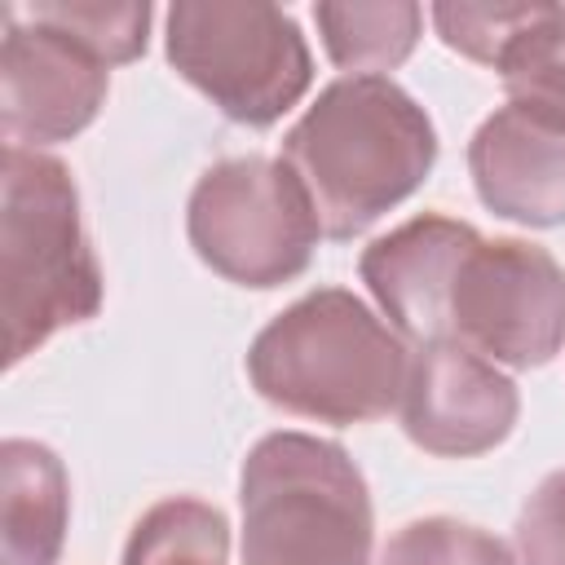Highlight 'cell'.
Wrapping results in <instances>:
<instances>
[{
    "mask_svg": "<svg viewBox=\"0 0 565 565\" xmlns=\"http://www.w3.org/2000/svg\"><path fill=\"white\" fill-rule=\"evenodd\" d=\"M327 238L344 243L411 199L437 163V128L388 75H340L282 137Z\"/></svg>",
    "mask_w": 565,
    "mask_h": 565,
    "instance_id": "cell-1",
    "label": "cell"
},
{
    "mask_svg": "<svg viewBox=\"0 0 565 565\" xmlns=\"http://www.w3.org/2000/svg\"><path fill=\"white\" fill-rule=\"evenodd\" d=\"M411 353L353 291L318 287L260 327L247 349L252 388L318 424H371L402 406Z\"/></svg>",
    "mask_w": 565,
    "mask_h": 565,
    "instance_id": "cell-2",
    "label": "cell"
},
{
    "mask_svg": "<svg viewBox=\"0 0 565 565\" xmlns=\"http://www.w3.org/2000/svg\"><path fill=\"white\" fill-rule=\"evenodd\" d=\"M0 300L9 366L102 309V265L84 234L71 168L31 146H4Z\"/></svg>",
    "mask_w": 565,
    "mask_h": 565,
    "instance_id": "cell-3",
    "label": "cell"
},
{
    "mask_svg": "<svg viewBox=\"0 0 565 565\" xmlns=\"http://www.w3.org/2000/svg\"><path fill=\"white\" fill-rule=\"evenodd\" d=\"M243 565H371L375 512L344 446L309 433L260 437L238 472Z\"/></svg>",
    "mask_w": 565,
    "mask_h": 565,
    "instance_id": "cell-4",
    "label": "cell"
},
{
    "mask_svg": "<svg viewBox=\"0 0 565 565\" xmlns=\"http://www.w3.org/2000/svg\"><path fill=\"white\" fill-rule=\"evenodd\" d=\"M163 44L172 71L247 128L278 124L313 84L296 18L265 0H177Z\"/></svg>",
    "mask_w": 565,
    "mask_h": 565,
    "instance_id": "cell-5",
    "label": "cell"
},
{
    "mask_svg": "<svg viewBox=\"0 0 565 565\" xmlns=\"http://www.w3.org/2000/svg\"><path fill=\"white\" fill-rule=\"evenodd\" d=\"M194 256L238 287H282L313 260L322 225L282 159L238 154L212 163L185 207Z\"/></svg>",
    "mask_w": 565,
    "mask_h": 565,
    "instance_id": "cell-6",
    "label": "cell"
},
{
    "mask_svg": "<svg viewBox=\"0 0 565 565\" xmlns=\"http://www.w3.org/2000/svg\"><path fill=\"white\" fill-rule=\"evenodd\" d=\"M446 344L494 366H543L565 344V269L525 238H472L446 300Z\"/></svg>",
    "mask_w": 565,
    "mask_h": 565,
    "instance_id": "cell-7",
    "label": "cell"
},
{
    "mask_svg": "<svg viewBox=\"0 0 565 565\" xmlns=\"http://www.w3.org/2000/svg\"><path fill=\"white\" fill-rule=\"evenodd\" d=\"M0 44V124L9 146H49L84 132L110 88L106 62L79 49L71 35L4 4Z\"/></svg>",
    "mask_w": 565,
    "mask_h": 565,
    "instance_id": "cell-8",
    "label": "cell"
},
{
    "mask_svg": "<svg viewBox=\"0 0 565 565\" xmlns=\"http://www.w3.org/2000/svg\"><path fill=\"white\" fill-rule=\"evenodd\" d=\"M406 437L441 459L494 450L521 415L516 384L463 344H419L402 388Z\"/></svg>",
    "mask_w": 565,
    "mask_h": 565,
    "instance_id": "cell-9",
    "label": "cell"
},
{
    "mask_svg": "<svg viewBox=\"0 0 565 565\" xmlns=\"http://www.w3.org/2000/svg\"><path fill=\"white\" fill-rule=\"evenodd\" d=\"M472 238L477 230L468 221L424 212L362 252L358 274L402 340L446 344V300Z\"/></svg>",
    "mask_w": 565,
    "mask_h": 565,
    "instance_id": "cell-10",
    "label": "cell"
},
{
    "mask_svg": "<svg viewBox=\"0 0 565 565\" xmlns=\"http://www.w3.org/2000/svg\"><path fill=\"white\" fill-rule=\"evenodd\" d=\"M468 172L494 216L530 230L565 225V128L499 106L468 141Z\"/></svg>",
    "mask_w": 565,
    "mask_h": 565,
    "instance_id": "cell-11",
    "label": "cell"
},
{
    "mask_svg": "<svg viewBox=\"0 0 565 565\" xmlns=\"http://www.w3.org/2000/svg\"><path fill=\"white\" fill-rule=\"evenodd\" d=\"M71 516L62 459L26 437L0 446V565H57Z\"/></svg>",
    "mask_w": 565,
    "mask_h": 565,
    "instance_id": "cell-12",
    "label": "cell"
},
{
    "mask_svg": "<svg viewBox=\"0 0 565 565\" xmlns=\"http://www.w3.org/2000/svg\"><path fill=\"white\" fill-rule=\"evenodd\" d=\"M313 22L327 44V57L340 71L384 75L411 57L424 26V9L415 0H371V4L322 0L313 4Z\"/></svg>",
    "mask_w": 565,
    "mask_h": 565,
    "instance_id": "cell-13",
    "label": "cell"
},
{
    "mask_svg": "<svg viewBox=\"0 0 565 565\" xmlns=\"http://www.w3.org/2000/svg\"><path fill=\"white\" fill-rule=\"evenodd\" d=\"M124 565H230V521L203 499H163L132 525Z\"/></svg>",
    "mask_w": 565,
    "mask_h": 565,
    "instance_id": "cell-14",
    "label": "cell"
},
{
    "mask_svg": "<svg viewBox=\"0 0 565 565\" xmlns=\"http://www.w3.org/2000/svg\"><path fill=\"white\" fill-rule=\"evenodd\" d=\"M494 71L503 75L508 106L565 128V4H547V13L512 40Z\"/></svg>",
    "mask_w": 565,
    "mask_h": 565,
    "instance_id": "cell-15",
    "label": "cell"
},
{
    "mask_svg": "<svg viewBox=\"0 0 565 565\" xmlns=\"http://www.w3.org/2000/svg\"><path fill=\"white\" fill-rule=\"evenodd\" d=\"M22 13L71 35L106 66H124L146 53V31H150L146 0H35L22 4Z\"/></svg>",
    "mask_w": 565,
    "mask_h": 565,
    "instance_id": "cell-16",
    "label": "cell"
},
{
    "mask_svg": "<svg viewBox=\"0 0 565 565\" xmlns=\"http://www.w3.org/2000/svg\"><path fill=\"white\" fill-rule=\"evenodd\" d=\"M380 565H521L512 547L468 521L455 516H419L406 521L388 543Z\"/></svg>",
    "mask_w": 565,
    "mask_h": 565,
    "instance_id": "cell-17",
    "label": "cell"
},
{
    "mask_svg": "<svg viewBox=\"0 0 565 565\" xmlns=\"http://www.w3.org/2000/svg\"><path fill=\"white\" fill-rule=\"evenodd\" d=\"M547 4H433V26L446 49L463 53L468 62L499 66L516 35H525Z\"/></svg>",
    "mask_w": 565,
    "mask_h": 565,
    "instance_id": "cell-18",
    "label": "cell"
},
{
    "mask_svg": "<svg viewBox=\"0 0 565 565\" xmlns=\"http://www.w3.org/2000/svg\"><path fill=\"white\" fill-rule=\"evenodd\" d=\"M521 565H565V468L547 472L516 516Z\"/></svg>",
    "mask_w": 565,
    "mask_h": 565,
    "instance_id": "cell-19",
    "label": "cell"
}]
</instances>
